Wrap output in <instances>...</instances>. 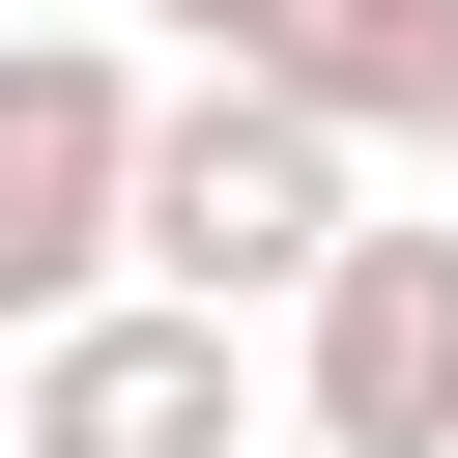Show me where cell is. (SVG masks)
<instances>
[{"label":"cell","mask_w":458,"mask_h":458,"mask_svg":"<svg viewBox=\"0 0 458 458\" xmlns=\"http://www.w3.org/2000/svg\"><path fill=\"white\" fill-rule=\"evenodd\" d=\"M344 229H372V143H344V114H286L258 57L143 86V286H172V315H286Z\"/></svg>","instance_id":"1"},{"label":"cell","mask_w":458,"mask_h":458,"mask_svg":"<svg viewBox=\"0 0 458 458\" xmlns=\"http://www.w3.org/2000/svg\"><path fill=\"white\" fill-rule=\"evenodd\" d=\"M86 286H143V57L0 29V344H57Z\"/></svg>","instance_id":"2"},{"label":"cell","mask_w":458,"mask_h":458,"mask_svg":"<svg viewBox=\"0 0 458 458\" xmlns=\"http://www.w3.org/2000/svg\"><path fill=\"white\" fill-rule=\"evenodd\" d=\"M286 401L315 458H458V229H344L286 286Z\"/></svg>","instance_id":"3"},{"label":"cell","mask_w":458,"mask_h":458,"mask_svg":"<svg viewBox=\"0 0 458 458\" xmlns=\"http://www.w3.org/2000/svg\"><path fill=\"white\" fill-rule=\"evenodd\" d=\"M229 429H258V372L172 286H86L57 344H0V458H229Z\"/></svg>","instance_id":"4"},{"label":"cell","mask_w":458,"mask_h":458,"mask_svg":"<svg viewBox=\"0 0 458 458\" xmlns=\"http://www.w3.org/2000/svg\"><path fill=\"white\" fill-rule=\"evenodd\" d=\"M258 86H286V114H344V143H401V172H458V0H286V29H258Z\"/></svg>","instance_id":"5"},{"label":"cell","mask_w":458,"mask_h":458,"mask_svg":"<svg viewBox=\"0 0 458 458\" xmlns=\"http://www.w3.org/2000/svg\"><path fill=\"white\" fill-rule=\"evenodd\" d=\"M143 29H200V57H258V29H286V0H143Z\"/></svg>","instance_id":"6"}]
</instances>
